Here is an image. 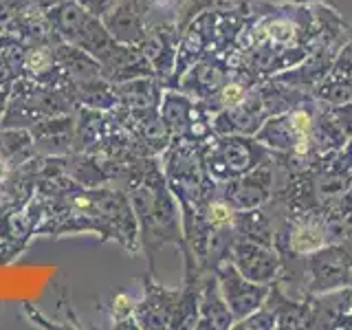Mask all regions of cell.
Wrapping results in <instances>:
<instances>
[{
    "instance_id": "cell-1",
    "label": "cell",
    "mask_w": 352,
    "mask_h": 330,
    "mask_svg": "<svg viewBox=\"0 0 352 330\" xmlns=\"http://www.w3.org/2000/svg\"><path fill=\"white\" fill-rule=\"evenodd\" d=\"M124 190L139 223V242L154 269V256L165 245L183 247V223L176 198L165 181L157 157H143L132 163Z\"/></svg>"
},
{
    "instance_id": "cell-2",
    "label": "cell",
    "mask_w": 352,
    "mask_h": 330,
    "mask_svg": "<svg viewBox=\"0 0 352 330\" xmlns=\"http://www.w3.org/2000/svg\"><path fill=\"white\" fill-rule=\"evenodd\" d=\"M163 174L174 198L181 205L183 218L198 214L216 194V183L209 179L203 163L201 141L172 137V143L163 152Z\"/></svg>"
},
{
    "instance_id": "cell-3",
    "label": "cell",
    "mask_w": 352,
    "mask_h": 330,
    "mask_svg": "<svg viewBox=\"0 0 352 330\" xmlns=\"http://www.w3.org/2000/svg\"><path fill=\"white\" fill-rule=\"evenodd\" d=\"M317 119V99L308 95L289 113L273 115L262 124L256 137L264 148L278 154H295L308 161H315L313 130Z\"/></svg>"
},
{
    "instance_id": "cell-4",
    "label": "cell",
    "mask_w": 352,
    "mask_h": 330,
    "mask_svg": "<svg viewBox=\"0 0 352 330\" xmlns=\"http://www.w3.org/2000/svg\"><path fill=\"white\" fill-rule=\"evenodd\" d=\"M269 157L271 150L264 148L256 137L247 135H216L214 132L203 143V163L214 183L238 179Z\"/></svg>"
},
{
    "instance_id": "cell-5",
    "label": "cell",
    "mask_w": 352,
    "mask_h": 330,
    "mask_svg": "<svg viewBox=\"0 0 352 330\" xmlns=\"http://www.w3.org/2000/svg\"><path fill=\"white\" fill-rule=\"evenodd\" d=\"M51 22V29L55 38L60 42H69L75 47L91 53L93 58H102L110 49L115 38L110 36L104 20L91 14L86 7H82L77 0H64V3L55 5L44 11Z\"/></svg>"
},
{
    "instance_id": "cell-6",
    "label": "cell",
    "mask_w": 352,
    "mask_h": 330,
    "mask_svg": "<svg viewBox=\"0 0 352 330\" xmlns=\"http://www.w3.org/2000/svg\"><path fill=\"white\" fill-rule=\"evenodd\" d=\"M352 286V253L330 242L304 256V289L308 295H319Z\"/></svg>"
},
{
    "instance_id": "cell-7",
    "label": "cell",
    "mask_w": 352,
    "mask_h": 330,
    "mask_svg": "<svg viewBox=\"0 0 352 330\" xmlns=\"http://www.w3.org/2000/svg\"><path fill=\"white\" fill-rule=\"evenodd\" d=\"M159 113L172 137H187L205 143L214 135L212 115H209L205 104L179 91V88H165Z\"/></svg>"
},
{
    "instance_id": "cell-8",
    "label": "cell",
    "mask_w": 352,
    "mask_h": 330,
    "mask_svg": "<svg viewBox=\"0 0 352 330\" xmlns=\"http://www.w3.org/2000/svg\"><path fill=\"white\" fill-rule=\"evenodd\" d=\"M275 181H278V168H275L273 154L256 165L251 172L231 179L227 183H216V194L234 209V212H245V209H256L269 203L275 192Z\"/></svg>"
},
{
    "instance_id": "cell-9",
    "label": "cell",
    "mask_w": 352,
    "mask_h": 330,
    "mask_svg": "<svg viewBox=\"0 0 352 330\" xmlns=\"http://www.w3.org/2000/svg\"><path fill=\"white\" fill-rule=\"evenodd\" d=\"M216 278L220 284V291H223V297L229 306L231 315H234L236 322L245 319L247 315H251L256 308L262 306V302L267 300L271 284H258V282H251L242 275L236 264L231 260L220 262L216 267Z\"/></svg>"
},
{
    "instance_id": "cell-10",
    "label": "cell",
    "mask_w": 352,
    "mask_h": 330,
    "mask_svg": "<svg viewBox=\"0 0 352 330\" xmlns=\"http://www.w3.org/2000/svg\"><path fill=\"white\" fill-rule=\"evenodd\" d=\"M229 260L236 264V269L245 275L247 280L258 284H271L278 280L282 269L280 251L271 245H260V242L236 238L231 245Z\"/></svg>"
},
{
    "instance_id": "cell-11",
    "label": "cell",
    "mask_w": 352,
    "mask_h": 330,
    "mask_svg": "<svg viewBox=\"0 0 352 330\" xmlns=\"http://www.w3.org/2000/svg\"><path fill=\"white\" fill-rule=\"evenodd\" d=\"M229 75H231V64L225 55L207 53L205 58H201L183 73L176 88L198 99V102H207V99H212L223 88V84L229 80Z\"/></svg>"
},
{
    "instance_id": "cell-12",
    "label": "cell",
    "mask_w": 352,
    "mask_h": 330,
    "mask_svg": "<svg viewBox=\"0 0 352 330\" xmlns=\"http://www.w3.org/2000/svg\"><path fill=\"white\" fill-rule=\"evenodd\" d=\"M271 115L264 108L260 88L253 86L249 95L234 108L212 115V128L216 135H247L253 137Z\"/></svg>"
},
{
    "instance_id": "cell-13",
    "label": "cell",
    "mask_w": 352,
    "mask_h": 330,
    "mask_svg": "<svg viewBox=\"0 0 352 330\" xmlns=\"http://www.w3.org/2000/svg\"><path fill=\"white\" fill-rule=\"evenodd\" d=\"M306 328H352V286L308 295Z\"/></svg>"
},
{
    "instance_id": "cell-14",
    "label": "cell",
    "mask_w": 352,
    "mask_h": 330,
    "mask_svg": "<svg viewBox=\"0 0 352 330\" xmlns=\"http://www.w3.org/2000/svg\"><path fill=\"white\" fill-rule=\"evenodd\" d=\"M181 31L176 27V22H165V25H157L148 31L146 40L139 44L141 53L146 55L150 62L154 77L161 80L168 88V82L174 71L176 62V47H179Z\"/></svg>"
},
{
    "instance_id": "cell-15",
    "label": "cell",
    "mask_w": 352,
    "mask_h": 330,
    "mask_svg": "<svg viewBox=\"0 0 352 330\" xmlns=\"http://www.w3.org/2000/svg\"><path fill=\"white\" fill-rule=\"evenodd\" d=\"M29 132L40 157H66V154L73 152L75 113L44 117L36 121V124L29 128Z\"/></svg>"
},
{
    "instance_id": "cell-16",
    "label": "cell",
    "mask_w": 352,
    "mask_h": 330,
    "mask_svg": "<svg viewBox=\"0 0 352 330\" xmlns=\"http://www.w3.org/2000/svg\"><path fill=\"white\" fill-rule=\"evenodd\" d=\"M99 64H102L104 77L113 84L135 80V77H154L150 62L135 44H124L115 40L110 44V49L99 58Z\"/></svg>"
},
{
    "instance_id": "cell-17",
    "label": "cell",
    "mask_w": 352,
    "mask_h": 330,
    "mask_svg": "<svg viewBox=\"0 0 352 330\" xmlns=\"http://www.w3.org/2000/svg\"><path fill=\"white\" fill-rule=\"evenodd\" d=\"M146 284V297L137 306V326L141 328H170L172 317L179 302V291H168L161 284L152 282L150 275L143 278Z\"/></svg>"
},
{
    "instance_id": "cell-18",
    "label": "cell",
    "mask_w": 352,
    "mask_h": 330,
    "mask_svg": "<svg viewBox=\"0 0 352 330\" xmlns=\"http://www.w3.org/2000/svg\"><path fill=\"white\" fill-rule=\"evenodd\" d=\"M236 319L220 291V284L214 271H205L201 286V315H198V330H229Z\"/></svg>"
},
{
    "instance_id": "cell-19",
    "label": "cell",
    "mask_w": 352,
    "mask_h": 330,
    "mask_svg": "<svg viewBox=\"0 0 352 330\" xmlns=\"http://www.w3.org/2000/svg\"><path fill=\"white\" fill-rule=\"evenodd\" d=\"M55 58L64 73V77L69 80L71 88H80L84 84H91L99 77H104L102 64L97 58H93L91 53H86L84 49L75 47L69 42H58L55 44Z\"/></svg>"
},
{
    "instance_id": "cell-20",
    "label": "cell",
    "mask_w": 352,
    "mask_h": 330,
    "mask_svg": "<svg viewBox=\"0 0 352 330\" xmlns=\"http://www.w3.org/2000/svg\"><path fill=\"white\" fill-rule=\"evenodd\" d=\"M106 29L110 31V36H113L117 42H124V44H139L146 40L148 31H150V25L146 22L139 14V9L130 3V0H119V3L108 11V14L102 18Z\"/></svg>"
},
{
    "instance_id": "cell-21",
    "label": "cell",
    "mask_w": 352,
    "mask_h": 330,
    "mask_svg": "<svg viewBox=\"0 0 352 330\" xmlns=\"http://www.w3.org/2000/svg\"><path fill=\"white\" fill-rule=\"evenodd\" d=\"M165 84L157 77H135V80L115 84L117 106H124L130 110H143V108H159L163 99Z\"/></svg>"
},
{
    "instance_id": "cell-22",
    "label": "cell",
    "mask_w": 352,
    "mask_h": 330,
    "mask_svg": "<svg viewBox=\"0 0 352 330\" xmlns=\"http://www.w3.org/2000/svg\"><path fill=\"white\" fill-rule=\"evenodd\" d=\"M231 227H234L236 238L275 247V223L271 212L264 205L256 209H245V212H236L234 220H231Z\"/></svg>"
},
{
    "instance_id": "cell-23",
    "label": "cell",
    "mask_w": 352,
    "mask_h": 330,
    "mask_svg": "<svg viewBox=\"0 0 352 330\" xmlns=\"http://www.w3.org/2000/svg\"><path fill=\"white\" fill-rule=\"evenodd\" d=\"M40 157L33 143L31 132L25 128H0V159L9 165L31 163V159Z\"/></svg>"
},
{
    "instance_id": "cell-24",
    "label": "cell",
    "mask_w": 352,
    "mask_h": 330,
    "mask_svg": "<svg viewBox=\"0 0 352 330\" xmlns=\"http://www.w3.org/2000/svg\"><path fill=\"white\" fill-rule=\"evenodd\" d=\"M27 44L11 36H0V86H11L25 75Z\"/></svg>"
},
{
    "instance_id": "cell-25",
    "label": "cell",
    "mask_w": 352,
    "mask_h": 330,
    "mask_svg": "<svg viewBox=\"0 0 352 330\" xmlns=\"http://www.w3.org/2000/svg\"><path fill=\"white\" fill-rule=\"evenodd\" d=\"M311 95L317 102H324L330 106H341L352 102V75H326L319 82Z\"/></svg>"
},
{
    "instance_id": "cell-26",
    "label": "cell",
    "mask_w": 352,
    "mask_h": 330,
    "mask_svg": "<svg viewBox=\"0 0 352 330\" xmlns=\"http://www.w3.org/2000/svg\"><path fill=\"white\" fill-rule=\"evenodd\" d=\"M36 7V0H0V36L9 33L20 16H25L27 11Z\"/></svg>"
},
{
    "instance_id": "cell-27",
    "label": "cell",
    "mask_w": 352,
    "mask_h": 330,
    "mask_svg": "<svg viewBox=\"0 0 352 330\" xmlns=\"http://www.w3.org/2000/svg\"><path fill=\"white\" fill-rule=\"evenodd\" d=\"M328 75H352V38L337 53L335 64Z\"/></svg>"
},
{
    "instance_id": "cell-28",
    "label": "cell",
    "mask_w": 352,
    "mask_h": 330,
    "mask_svg": "<svg viewBox=\"0 0 352 330\" xmlns=\"http://www.w3.org/2000/svg\"><path fill=\"white\" fill-rule=\"evenodd\" d=\"M82 7H86L91 14H95V16H99V18H104L110 9H113L119 0H77Z\"/></svg>"
},
{
    "instance_id": "cell-29",
    "label": "cell",
    "mask_w": 352,
    "mask_h": 330,
    "mask_svg": "<svg viewBox=\"0 0 352 330\" xmlns=\"http://www.w3.org/2000/svg\"><path fill=\"white\" fill-rule=\"evenodd\" d=\"M7 99H9V86H0V119H3L5 106H7Z\"/></svg>"
},
{
    "instance_id": "cell-30",
    "label": "cell",
    "mask_w": 352,
    "mask_h": 330,
    "mask_svg": "<svg viewBox=\"0 0 352 330\" xmlns=\"http://www.w3.org/2000/svg\"><path fill=\"white\" fill-rule=\"evenodd\" d=\"M60 3H64V0H36V5H38L42 11H47V9H51V7H55V5H60Z\"/></svg>"
},
{
    "instance_id": "cell-31",
    "label": "cell",
    "mask_w": 352,
    "mask_h": 330,
    "mask_svg": "<svg viewBox=\"0 0 352 330\" xmlns=\"http://www.w3.org/2000/svg\"><path fill=\"white\" fill-rule=\"evenodd\" d=\"M286 3H295V5H317V3H326V0H286Z\"/></svg>"
},
{
    "instance_id": "cell-32",
    "label": "cell",
    "mask_w": 352,
    "mask_h": 330,
    "mask_svg": "<svg viewBox=\"0 0 352 330\" xmlns=\"http://www.w3.org/2000/svg\"><path fill=\"white\" fill-rule=\"evenodd\" d=\"M179 5H181V0H179Z\"/></svg>"
}]
</instances>
